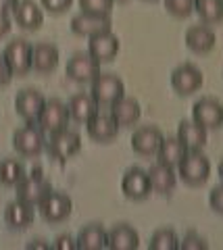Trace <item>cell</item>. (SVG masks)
I'll return each instance as SVG.
<instances>
[{
  "label": "cell",
  "mask_w": 223,
  "mask_h": 250,
  "mask_svg": "<svg viewBox=\"0 0 223 250\" xmlns=\"http://www.w3.org/2000/svg\"><path fill=\"white\" fill-rule=\"evenodd\" d=\"M13 148L15 152L25 156V159H34L46 150V131L36 121H27L23 127L15 129Z\"/></svg>",
  "instance_id": "1"
},
{
  "label": "cell",
  "mask_w": 223,
  "mask_h": 250,
  "mask_svg": "<svg viewBox=\"0 0 223 250\" xmlns=\"http://www.w3.org/2000/svg\"><path fill=\"white\" fill-rule=\"evenodd\" d=\"M188 148L180 142V138H163L161 142L159 150H157V156H159V163H165V165H171V167H178L180 161L186 156Z\"/></svg>",
  "instance_id": "28"
},
{
  "label": "cell",
  "mask_w": 223,
  "mask_h": 250,
  "mask_svg": "<svg viewBox=\"0 0 223 250\" xmlns=\"http://www.w3.org/2000/svg\"><path fill=\"white\" fill-rule=\"evenodd\" d=\"M192 119L206 129H219L223 125V104L217 98H201L192 106Z\"/></svg>",
  "instance_id": "11"
},
{
  "label": "cell",
  "mask_w": 223,
  "mask_h": 250,
  "mask_svg": "<svg viewBox=\"0 0 223 250\" xmlns=\"http://www.w3.org/2000/svg\"><path fill=\"white\" fill-rule=\"evenodd\" d=\"M163 134L155 125H144L138 127L132 136V150L140 156H155L161 142H163Z\"/></svg>",
  "instance_id": "14"
},
{
  "label": "cell",
  "mask_w": 223,
  "mask_h": 250,
  "mask_svg": "<svg viewBox=\"0 0 223 250\" xmlns=\"http://www.w3.org/2000/svg\"><path fill=\"white\" fill-rule=\"evenodd\" d=\"M55 248L57 250H78V240L73 236H69V233H63V236H59L55 240Z\"/></svg>",
  "instance_id": "37"
},
{
  "label": "cell",
  "mask_w": 223,
  "mask_h": 250,
  "mask_svg": "<svg viewBox=\"0 0 223 250\" xmlns=\"http://www.w3.org/2000/svg\"><path fill=\"white\" fill-rule=\"evenodd\" d=\"M19 0H0V13H13V9L17 6Z\"/></svg>",
  "instance_id": "40"
},
{
  "label": "cell",
  "mask_w": 223,
  "mask_h": 250,
  "mask_svg": "<svg viewBox=\"0 0 223 250\" xmlns=\"http://www.w3.org/2000/svg\"><path fill=\"white\" fill-rule=\"evenodd\" d=\"M15 190H17V198L19 200L27 202V205H32V207H38L52 192V186H50L48 179H44L40 175V171H36L34 175L23 177L21 182L15 186Z\"/></svg>",
  "instance_id": "7"
},
{
  "label": "cell",
  "mask_w": 223,
  "mask_h": 250,
  "mask_svg": "<svg viewBox=\"0 0 223 250\" xmlns=\"http://www.w3.org/2000/svg\"><path fill=\"white\" fill-rule=\"evenodd\" d=\"M203 71L192 62H183V65L175 67V71L171 73V85L173 90L182 94V96H190L203 88Z\"/></svg>",
  "instance_id": "10"
},
{
  "label": "cell",
  "mask_w": 223,
  "mask_h": 250,
  "mask_svg": "<svg viewBox=\"0 0 223 250\" xmlns=\"http://www.w3.org/2000/svg\"><path fill=\"white\" fill-rule=\"evenodd\" d=\"M111 29V17L109 15H94V13H80L71 19V31L75 36L81 38H90L96 36L101 31H109Z\"/></svg>",
  "instance_id": "13"
},
{
  "label": "cell",
  "mask_w": 223,
  "mask_h": 250,
  "mask_svg": "<svg viewBox=\"0 0 223 250\" xmlns=\"http://www.w3.org/2000/svg\"><path fill=\"white\" fill-rule=\"evenodd\" d=\"M25 248H27V250H48L50 246L46 244L44 240H34V242H29V244H27Z\"/></svg>",
  "instance_id": "41"
},
{
  "label": "cell",
  "mask_w": 223,
  "mask_h": 250,
  "mask_svg": "<svg viewBox=\"0 0 223 250\" xmlns=\"http://www.w3.org/2000/svg\"><path fill=\"white\" fill-rule=\"evenodd\" d=\"M25 167L17 159H2L0 161V184L2 186H17L25 177Z\"/></svg>",
  "instance_id": "30"
},
{
  "label": "cell",
  "mask_w": 223,
  "mask_h": 250,
  "mask_svg": "<svg viewBox=\"0 0 223 250\" xmlns=\"http://www.w3.org/2000/svg\"><path fill=\"white\" fill-rule=\"evenodd\" d=\"M69 108L65 103H61L59 98H48L44 103V108L38 115V125L46 131V134H55V131L65 129L69 125Z\"/></svg>",
  "instance_id": "5"
},
{
  "label": "cell",
  "mask_w": 223,
  "mask_h": 250,
  "mask_svg": "<svg viewBox=\"0 0 223 250\" xmlns=\"http://www.w3.org/2000/svg\"><path fill=\"white\" fill-rule=\"evenodd\" d=\"M194 11L198 13L206 25H215V23L223 21V2L221 0H196Z\"/></svg>",
  "instance_id": "29"
},
{
  "label": "cell",
  "mask_w": 223,
  "mask_h": 250,
  "mask_svg": "<svg viewBox=\"0 0 223 250\" xmlns=\"http://www.w3.org/2000/svg\"><path fill=\"white\" fill-rule=\"evenodd\" d=\"M46 150H48L52 159L67 161L81 150V138L78 131H71L69 127H65L61 131L50 134V138L46 140Z\"/></svg>",
  "instance_id": "4"
},
{
  "label": "cell",
  "mask_w": 223,
  "mask_h": 250,
  "mask_svg": "<svg viewBox=\"0 0 223 250\" xmlns=\"http://www.w3.org/2000/svg\"><path fill=\"white\" fill-rule=\"evenodd\" d=\"M180 248H182V250H206V248H209V244H206L204 238H201L198 233L190 231V233H186V236H183V240L180 242Z\"/></svg>",
  "instance_id": "34"
},
{
  "label": "cell",
  "mask_w": 223,
  "mask_h": 250,
  "mask_svg": "<svg viewBox=\"0 0 223 250\" xmlns=\"http://www.w3.org/2000/svg\"><path fill=\"white\" fill-rule=\"evenodd\" d=\"M221 2H223V0H221Z\"/></svg>",
  "instance_id": "45"
},
{
  "label": "cell",
  "mask_w": 223,
  "mask_h": 250,
  "mask_svg": "<svg viewBox=\"0 0 223 250\" xmlns=\"http://www.w3.org/2000/svg\"><path fill=\"white\" fill-rule=\"evenodd\" d=\"M98 73H101V61H96L90 52H78L67 61L69 80L78 83H92Z\"/></svg>",
  "instance_id": "8"
},
{
  "label": "cell",
  "mask_w": 223,
  "mask_h": 250,
  "mask_svg": "<svg viewBox=\"0 0 223 250\" xmlns=\"http://www.w3.org/2000/svg\"><path fill=\"white\" fill-rule=\"evenodd\" d=\"M32 52L34 46L23 38H15L13 42L4 46V59L9 62L13 75H27L32 71Z\"/></svg>",
  "instance_id": "6"
},
{
  "label": "cell",
  "mask_w": 223,
  "mask_h": 250,
  "mask_svg": "<svg viewBox=\"0 0 223 250\" xmlns=\"http://www.w3.org/2000/svg\"><path fill=\"white\" fill-rule=\"evenodd\" d=\"M36 207L27 205L19 198H15L13 202L4 207V221L11 229H25L34 223V217H36Z\"/></svg>",
  "instance_id": "20"
},
{
  "label": "cell",
  "mask_w": 223,
  "mask_h": 250,
  "mask_svg": "<svg viewBox=\"0 0 223 250\" xmlns=\"http://www.w3.org/2000/svg\"><path fill=\"white\" fill-rule=\"evenodd\" d=\"M209 205L211 208L215 210V213L223 215V184L221 186H215L211 194H209Z\"/></svg>",
  "instance_id": "36"
},
{
  "label": "cell",
  "mask_w": 223,
  "mask_h": 250,
  "mask_svg": "<svg viewBox=\"0 0 223 250\" xmlns=\"http://www.w3.org/2000/svg\"><path fill=\"white\" fill-rule=\"evenodd\" d=\"M44 94L38 92L36 88H25L21 90L17 96H15V108H17V115L23 117L25 121H38V115L44 108Z\"/></svg>",
  "instance_id": "16"
},
{
  "label": "cell",
  "mask_w": 223,
  "mask_h": 250,
  "mask_svg": "<svg viewBox=\"0 0 223 250\" xmlns=\"http://www.w3.org/2000/svg\"><path fill=\"white\" fill-rule=\"evenodd\" d=\"M86 129H88V136L92 140H96V142H111L119 134V125L113 119V115L111 113L104 115L101 111L86 123Z\"/></svg>",
  "instance_id": "18"
},
{
  "label": "cell",
  "mask_w": 223,
  "mask_h": 250,
  "mask_svg": "<svg viewBox=\"0 0 223 250\" xmlns=\"http://www.w3.org/2000/svg\"><path fill=\"white\" fill-rule=\"evenodd\" d=\"M206 131L209 129L203 127V125H198L194 119L192 121L183 119L178 127V138L188 150H203L204 144H206V138H209Z\"/></svg>",
  "instance_id": "23"
},
{
  "label": "cell",
  "mask_w": 223,
  "mask_h": 250,
  "mask_svg": "<svg viewBox=\"0 0 223 250\" xmlns=\"http://www.w3.org/2000/svg\"><path fill=\"white\" fill-rule=\"evenodd\" d=\"M80 9L83 13H94V15H109L113 9L115 0H78Z\"/></svg>",
  "instance_id": "33"
},
{
  "label": "cell",
  "mask_w": 223,
  "mask_h": 250,
  "mask_svg": "<svg viewBox=\"0 0 223 250\" xmlns=\"http://www.w3.org/2000/svg\"><path fill=\"white\" fill-rule=\"evenodd\" d=\"M121 190L129 200H144L152 194L148 171L142 167H132L125 171V175L121 177Z\"/></svg>",
  "instance_id": "12"
},
{
  "label": "cell",
  "mask_w": 223,
  "mask_h": 250,
  "mask_svg": "<svg viewBox=\"0 0 223 250\" xmlns=\"http://www.w3.org/2000/svg\"><path fill=\"white\" fill-rule=\"evenodd\" d=\"M148 179H150V188L157 194H169L178 184V173L175 167L165 165V163H155L148 169Z\"/></svg>",
  "instance_id": "22"
},
{
  "label": "cell",
  "mask_w": 223,
  "mask_h": 250,
  "mask_svg": "<svg viewBox=\"0 0 223 250\" xmlns=\"http://www.w3.org/2000/svg\"><path fill=\"white\" fill-rule=\"evenodd\" d=\"M59 65V48L55 44L42 42L34 46L32 52V69L38 73H52Z\"/></svg>",
  "instance_id": "24"
},
{
  "label": "cell",
  "mask_w": 223,
  "mask_h": 250,
  "mask_svg": "<svg viewBox=\"0 0 223 250\" xmlns=\"http://www.w3.org/2000/svg\"><path fill=\"white\" fill-rule=\"evenodd\" d=\"M88 52L101 62H109L117 57L119 52V40L113 31H101L96 36L88 38Z\"/></svg>",
  "instance_id": "15"
},
{
  "label": "cell",
  "mask_w": 223,
  "mask_h": 250,
  "mask_svg": "<svg viewBox=\"0 0 223 250\" xmlns=\"http://www.w3.org/2000/svg\"><path fill=\"white\" fill-rule=\"evenodd\" d=\"M73 0H40V6L48 13H65L67 9H71Z\"/></svg>",
  "instance_id": "35"
},
{
  "label": "cell",
  "mask_w": 223,
  "mask_h": 250,
  "mask_svg": "<svg viewBox=\"0 0 223 250\" xmlns=\"http://www.w3.org/2000/svg\"><path fill=\"white\" fill-rule=\"evenodd\" d=\"M38 208H40V215H42L44 221L61 223V221H65V219L71 215L73 200L69 198L65 192H55V190H52L48 196H46L40 205H38Z\"/></svg>",
  "instance_id": "9"
},
{
  "label": "cell",
  "mask_w": 223,
  "mask_h": 250,
  "mask_svg": "<svg viewBox=\"0 0 223 250\" xmlns=\"http://www.w3.org/2000/svg\"><path fill=\"white\" fill-rule=\"evenodd\" d=\"M219 177H221V184H223V161L219 163Z\"/></svg>",
  "instance_id": "42"
},
{
  "label": "cell",
  "mask_w": 223,
  "mask_h": 250,
  "mask_svg": "<svg viewBox=\"0 0 223 250\" xmlns=\"http://www.w3.org/2000/svg\"><path fill=\"white\" fill-rule=\"evenodd\" d=\"M148 2H152V0H148Z\"/></svg>",
  "instance_id": "44"
},
{
  "label": "cell",
  "mask_w": 223,
  "mask_h": 250,
  "mask_svg": "<svg viewBox=\"0 0 223 250\" xmlns=\"http://www.w3.org/2000/svg\"><path fill=\"white\" fill-rule=\"evenodd\" d=\"M194 2L196 0H165V9L169 15L178 19H186L194 13Z\"/></svg>",
  "instance_id": "32"
},
{
  "label": "cell",
  "mask_w": 223,
  "mask_h": 250,
  "mask_svg": "<svg viewBox=\"0 0 223 250\" xmlns=\"http://www.w3.org/2000/svg\"><path fill=\"white\" fill-rule=\"evenodd\" d=\"M215 31L209 25H192L186 31V46L196 54H206L215 48Z\"/></svg>",
  "instance_id": "26"
},
{
  "label": "cell",
  "mask_w": 223,
  "mask_h": 250,
  "mask_svg": "<svg viewBox=\"0 0 223 250\" xmlns=\"http://www.w3.org/2000/svg\"><path fill=\"white\" fill-rule=\"evenodd\" d=\"M178 175L188 186H203L211 175V161L201 150H188L178 165Z\"/></svg>",
  "instance_id": "2"
},
{
  "label": "cell",
  "mask_w": 223,
  "mask_h": 250,
  "mask_svg": "<svg viewBox=\"0 0 223 250\" xmlns=\"http://www.w3.org/2000/svg\"><path fill=\"white\" fill-rule=\"evenodd\" d=\"M111 115L113 119L117 121L119 127H132L140 121L142 117V106L136 98H129V96H121L117 103L111 104Z\"/></svg>",
  "instance_id": "21"
},
{
  "label": "cell",
  "mask_w": 223,
  "mask_h": 250,
  "mask_svg": "<svg viewBox=\"0 0 223 250\" xmlns=\"http://www.w3.org/2000/svg\"><path fill=\"white\" fill-rule=\"evenodd\" d=\"M67 108H69V117H71L75 123L86 125L92 117L98 113V103L90 92H80V94H73V96L69 98Z\"/></svg>",
  "instance_id": "19"
},
{
  "label": "cell",
  "mask_w": 223,
  "mask_h": 250,
  "mask_svg": "<svg viewBox=\"0 0 223 250\" xmlns=\"http://www.w3.org/2000/svg\"><path fill=\"white\" fill-rule=\"evenodd\" d=\"M90 94L94 96L98 106H111L121 96H125V83L115 73H98L96 80L90 83Z\"/></svg>",
  "instance_id": "3"
},
{
  "label": "cell",
  "mask_w": 223,
  "mask_h": 250,
  "mask_svg": "<svg viewBox=\"0 0 223 250\" xmlns=\"http://www.w3.org/2000/svg\"><path fill=\"white\" fill-rule=\"evenodd\" d=\"M13 21L21 29H38L44 21V11L36 0H19L17 6L13 9Z\"/></svg>",
  "instance_id": "17"
},
{
  "label": "cell",
  "mask_w": 223,
  "mask_h": 250,
  "mask_svg": "<svg viewBox=\"0 0 223 250\" xmlns=\"http://www.w3.org/2000/svg\"><path fill=\"white\" fill-rule=\"evenodd\" d=\"M180 248V238L173 229H157L150 238V250H178Z\"/></svg>",
  "instance_id": "31"
},
{
  "label": "cell",
  "mask_w": 223,
  "mask_h": 250,
  "mask_svg": "<svg viewBox=\"0 0 223 250\" xmlns=\"http://www.w3.org/2000/svg\"><path fill=\"white\" fill-rule=\"evenodd\" d=\"M11 31V15L0 13V38H4Z\"/></svg>",
  "instance_id": "39"
},
{
  "label": "cell",
  "mask_w": 223,
  "mask_h": 250,
  "mask_svg": "<svg viewBox=\"0 0 223 250\" xmlns=\"http://www.w3.org/2000/svg\"><path fill=\"white\" fill-rule=\"evenodd\" d=\"M11 80H13V71H11L9 62H6V59H4V54L0 52V85L11 83Z\"/></svg>",
  "instance_id": "38"
},
{
  "label": "cell",
  "mask_w": 223,
  "mask_h": 250,
  "mask_svg": "<svg viewBox=\"0 0 223 250\" xmlns=\"http://www.w3.org/2000/svg\"><path fill=\"white\" fill-rule=\"evenodd\" d=\"M117 2H127V0H117Z\"/></svg>",
  "instance_id": "43"
},
{
  "label": "cell",
  "mask_w": 223,
  "mask_h": 250,
  "mask_svg": "<svg viewBox=\"0 0 223 250\" xmlns=\"http://www.w3.org/2000/svg\"><path fill=\"white\" fill-rule=\"evenodd\" d=\"M140 244L138 231L127 223H119L109 231V248L111 250H136Z\"/></svg>",
  "instance_id": "27"
},
{
  "label": "cell",
  "mask_w": 223,
  "mask_h": 250,
  "mask_svg": "<svg viewBox=\"0 0 223 250\" xmlns=\"http://www.w3.org/2000/svg\"><path fill=\"white\" fill-rule=\"evenodd\" d=\"M78 248L80 250H102L109 248V231H106L101 223H90L81 228L78 233Z\"/></svg>",
  "instance_id": "25"
}]
</instances>
